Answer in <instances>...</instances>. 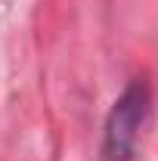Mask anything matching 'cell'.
Returning a JSON list of instances; mask_svg holds the SVG:
<instances>
[{"mask_svg":"<svg viewBox=\"0 0 158 161\" xmlns=\"http://www.w3.org/2000/svg\"><path fill=\"white\" fill-rule=\"evenodd\" d=\"M146 112H149V87L143 80H130L105 118V133H102L105 161H130Z\"/></svg>","mask_w":158,"mask_h":161,"instance_id":"obj_1","label":"cell"}]
</instances>
